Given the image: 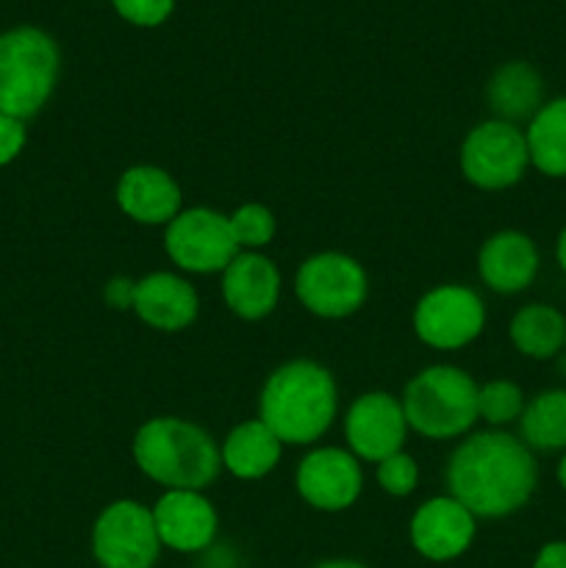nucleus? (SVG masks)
<instances>
[{
  "label": "nucleus",
  "instance_id": "1",
  "mask_svg": "<svg viewBox=\"0 0 566 568\" xmlns=\"http://www.w3.org/2000/svg\"><path fill=\"white\" fill-rule=\"evenodd\" d=\"M447 488L475 519H499L530 499L536 460L508 433H475L449 458Z\"/></svg>",
  "mask_w": 566,
  "mask_h": 568
},
{
  "label": "nucleus",
  "instance_id": "2",
  "mask_svg": "<svg viewBox=\"0 0 566 568\" xmlns=\"http://www.w3.org/2000/svg\"><path fill=\"white\" fill-rule=\"evenodd\" d=\"M259 419L281 444H311L333 425L336 383L314 361H292L270 375L259 399Z\"/></svg>",
  "mask_w": 566,
  "mask_h": 568
},
{
  "label": "nucleus",
  "instance_id": "3",
  "mask_svg": "<svg viewBox=\"0 0 566 568\" xmlns=\"http://www.w3.org/2000/svg\"><path fill=\"white\" fill-rule=\"evenodd\" d=\"M133 458L150 480L170 491H203L222 469L220 449L209 433L172 416L150 419L139 427Z\"/></svg>",
  "mask_w": 566,
  "mask_h": 568
},
{
  "label": "nucleus",
  "instance_id": "4",
  "mask_svg": "<svg viewBox=\"0 0 566 568\" xmlns=\"http://www.w3.org/2000/svg\"><path fill=\"white\" fill-rule=\"evenodd\" d=\"M59 78V48L39 28L0 37V114L28 120L48 103Z\"/></svg>",
  "mask_w": 566,
  "mask_h": 568
},
{
  "label": "nucleus",
  "instance_id": "5",
  "mask_svg": "<svg viewBox=\"0 0 566 568\" xmlns=\"http://www.w3.org/2000/svg\"><path fill=\"white\" fill-rule=\"evenodd\" d=\"M408 427L425 438H455L477 419V386L464 369L431 366L408 383L403 394Z\"/></svg>",
  "mask_w": 566,
  "mask_h": 568
},
{
  "label": "nucleus",
  "instance_id": "6",
  "mask_svg": "<svg viewBox=\"0 0 566 568\" xmlns=\"http://www.w3.org/2000/svg\"><path fill=\"white\" fill-rule=\"evenodd\" d=\"M153 510L133 499L111 503L92 530V552L103 568H150L159 560Z\"/></svg>",
  "mask_w": 566,
  "mask_h": 568
},
{
  "label": "nucleus",
  "instance_id": "7",
  "mask_svg": "<svg viewBox=\"0 0 566 568\" xmlns=\"http://www.w3.org/2000/svg\"><path fill=\"white\" fill-rule=\"evenodd\" d=\"M527 139L516 125L488 120L472 128L461 148V170L466 181L481 189L514 186L527 170Z\"/></svg>",
  "mask_w": 566,
  "mask_h": 568
},
{
  "label": "nucleus",
  "instance_id": "8",
  "mask_svg": "<svg viewBox=\"0 0 566 568\" xmlns=\"http://www.w3.org/2000/svg\"><path fill=\"white\" fill-rule=\"evenodd\" d=\"M164 247L166 255L181 270L198 272V275L225 272V266L239 255L231 222H228V216L216 214L211 209L181 211L166 225Z\"/></svg>",
  "mask_w": 566,
  "mask_h": 568
},
{
  "label": "nucleus",
  "instance_id": "9",
  "mask_svg": "<svg viewBox=\"0 0 566 568\" xmlns=\"http://www.w3.org/2000/svg\"><path fill=\"white\" fill-rule=\"evenodd\" d=\"M294 292L311 314L342 320L364 305L366 272L350 255L320 253L300 266Z\"/></svg>",
  "mask_w": 566,
  "mask_h": 568
},
{
  "label": "nucleus",
  "instance_id": "10",
  "mask_svg": "<svg viewBox=\"0 0 566 568\" xmlns=\"http://www.w3.org/2000/svg\"><path fill=\"white\" fill-rule=\"evenodd\" d=\"M486 325L483 300L472 288L438 286L420 300L414 311V331L427 347L458 349L481 336Z\"/></svg>",
  "mask_w": 566,
  "mask_h": 568
},
{
  "label": "nucleus",
  "instance_id": "11",
  "mask_svg": "<svg viewBox=\"0 0 566 568\" xmlns=\"http://www.w3.org/2000/svg\"><path fill=\"white\" fill-rule=\"evenodd\" d=\"M408 422H405L403 403L386 392L361 394L350 405L344 416V436L355 458L381 464L388 455H397L403 449Z\"/></svg>",
  "mask_w": 566,
  "mask_h": 568
},
{
  "label": "nucleus",
  "instance_id": "12",
  "mask_svg": "<svg viewBox=\"0 0 566 568\" xmlns=\"http://www.w3.org/2000/svg\"><path fill=\"white\" fill-rule=\"evenodd\" d=\"M364 475L353 453L325 447L305 455L297 466V491L311 508L344 510L358 499Z\"/></svg>",
  "mask_w": 566,
  "mask_h": 568
},
{
  "label": "nucleus",
  "instance_id": "13",
  "mask_svg": "<svg viewBox=\"0 0 566 568\" xmlns=\"http://www.w3.org/2000/svg\"><path fill=\"white\" fill-rule=\"evenodd\" d=\"M475 516L453 497L427 499L411 519V544L427 560H453L469 549Z\"/></svg>",
  "mask_w": 566,
  "mask_h": 568
},
{
  "label": "nucleus",
  "instance_id": "14",
  "mask_svg": "<svg viewBox=\"0 0 566 568\" xmlns=\"http://www.w3.org/2000/svg\"><path fill=\"white\" fill-rule=\"evenodd\" d=\"M155 532L175 552H200L216 536V510L200 491H166L153 508Z\"/></svg>",
  "mask_w": 566,
  "mask_h": 568
},
{
  "label": "nucleus",
  "instance_id": "15",
  "mask_svg": "<svg viewBox=\"0 0 566 568\" xmlns=\"http://www.w3.org/2000/svg\"><path fill=\"white\" fill-rule=\"evenodd\" d=\"M228 308L242 320H264L281 297V272L259 253H239L222 272Z\"/></svg>",
  "mask_w": 566,
  "mask_h": 568
},
{
  "label": "nucleus",
  "instance_id": "16",
  "mask_svg": "<svg viewBox=\"0 0 566 568\" xmlns=\"http://www.w3.org/2000/svg\"><path fill=\"white\" fill-rule=\"evenodd\" d=\"M117 203L142 225H170L181 214V189L159 166H131L117 183Z\"/></svg>",
  "mask_w": 566,
  "mask_h": 568
},
{
  "label": "nucleus",
  "instance_id": "17",
  "mask_svg": "<svg viewBox=\"0 0 566 568\" xmlns=\"http://www.w3.org/2000/svg\"><path fill=\"white\" fill-rule=\"evenodd\" d=\"M198 292L172 272H153L137 283L133 311L155 331H183L198 316Z\"/></svg>",
  "mask_w": 566,
  "mask_h": 568
},
{
  "label": "nucleus",
  "instance_id": "18",
  "mask_svg": "<svg viewBox=\"0 0 566 568\" xmlns=\"http://www.w3.org/2000/svg\"><path fill=\"white\" fill-rule=\"evenodd\" d=\"M477 270L488 288L499 294H516L533 283L538 272L536 244L516 231H503L483 244Z\"/></svg>",
  "mask_w": 566,
  "mask_h": 568
},
{
  "label": "nucleus",
  "instance_id": "19",
  "mask_svg": "<svg viewBox=\"0 0 566 568\" xmlns=\"http://www.w3.org/2000/svg\"><path fill=\"white\" fill-rule=\"evenodd\" d=\"M281 438L270 430L261 419L244 422L228 433L225 444L220 449L222 466L233 477L242 480H259L270 475L275 464L281 460Z\"/></svg>",
  "mask_w": 566,
  "mask_h": 568
},
{
  "label": "nucleus",
  "instance_id": "20",
  "mask_svg": "<svg viewBox=\"0 0 566 568\" xmlns=\"http://www.w3.org/2000/svg\"><path fill=\"white\" fill-rule=\"evenodd\" d=\"M542 103V78L525 61L499 67L488 81V105L503 122L533 120Z\"/></svg>",
  "mask_w": 566,
  "mask_h": 568
},
{
  "label": "nucleus",
  "instance_id": "21",
  "mask_svg": "<svg viewBox=\"0 0 566 568\" xmlns=\"http://www.w3.org/2000/svg\"><path fill=\"white\" fill-rule=\"evenodd\" d=\"M527 153L544 175H566V98L542 105L527 128Z\"/></svg>",
  "mask_w": 566,
  "mask_h": 568
},
{
  "label": "nucleus",
  "instance_id": "22",
  "mask_svg": "<svg viewBox=\"0 0 566 568\" xmlns=\"http://www.w3.org/2000/svg\"><path fill=\"white\" fill-rule=\"evenodd\" d=\"M511 338L530 358H553L566 344V320L549 305H527L511 322Z\"/></svg>",
  "mask_w": 566,
  "mask_h": 568
},
{
  "label": "nucleus",
  "instance_id": "23",
  "mask_svg": "<svg viewBox=\"0 0 566 568\" xmlns=\"http://www.w3.org/2000/svg\"><path fill=\"white\" fill-rule=\"evenodd\" d=\"M522 436L536 449L566 447V392H544L522 410Z\"/></svg>",
  "mask_w": 566,
  "mask_h": 568
},
{
  "label": "nucleus",
  "instance_id": "24",
  "mask_svg": "<svg viewBox=\"0 0 566 568\" xmlns=\"http://www.w3.org/2000/svg\"><path fill=\"white\" fill-rule=\"evenodd\" d=\"M522 410H525V397L514 383L492 381L477 388V419H486L488 425H508L519 419Z\"/></svg>",
  "mask_w": 566,
  "mask_h": 568
},
{
  "label": "nucleus",
  "instance_id": "25",
  "mask_svg": "<svg viewBox=\"0 0 566 568\" xmlns=\"http://www.w3.org/2000/svg\"><path fill=\"white\" fill-rule=\"evenodd\" d=\"M228 222H231V233L239 247H266L272 242V236H275V216L270 214V209H264L259 203H247L242 209H236L233 216H228Z\"/></svg>",
  "mask_w": 566,
  "mask_h": 568
},
{
  "label": "nucleus",
  "instance_id": "26",
  "mask_svg": "<svg viewBox=\"0 0 566 568\" xmlns=\"http://www.w3.org/2000/svg\"><path fill=\"white\" fill-rule=\"evenodd\" d=\"M416 480H420V471H416V464L405 453L388 455L386 460L377 464V483L392 497H408L416 488Z\"/></svg>",
  "mask_w": 566,
  "mask_h": 568
},
{
  "label": "nucleus",
  "instance_id": "27",
  "mask_svg": "<svg viewBox=\"0 0 566 568\" xmlns=\"http://www.w3.org/2000/svg\"><path fill=\"white\" fill-rule=\"evenodd\" d=\"M111 3L133 26L155 28L172 14L175 0H111Z\"/></svg>",
  "mask_w": 566,
  "mask_h": 568
},
{
  "label": "nucleus",
  "instance_id": "28",
  "mask_svg": "<svg viewBox=\"0 0 566 568\" xmlns=\"http://www.w3.org/2000/svg\"><path fill=\"white\" fill-rule=\"evenodd\" d=\"M26 148V125L9 114H0V166L14 161Z\"/></svg>",
  "mask_w": 566,
  "mask_h": 568
},
{
  "label": "nucleus",
  "instance_id": "29",
  "mask_svg": "<svg viewBox=\"0 0 566 568\" xmlns=\"http://www.w3.org/2000/svg\"><path fill=\"white\" fill-rule=\"evenodd\" d=\"M133 294H137V283L131 277H114V281L105 286V303L117 311L133 308Z\"/></svg>",
  "mask_w": 566,
  "mask_h": 568
},
{
  "label": "nucleus",
  "instance_id": "30",
  "mask_svg": "<svg viewBox=\"0 0 566 568\" xmlns=\"http://www.w3.org/2000/svg\"><path fill=\"white\" fill-rule=\"evenodd\" d=\"M533 568H566V544L564 541L547 544V547L538 552Z\"/></svg>",
  "mask_w": 566,
  "mask_h": 568
},
{
  "label": "nucleus",
  "instance_id": "31",
  "mask_svg": "<svg viewBox=\"0 0 566 568\" xmlns=\"http://www.w3.org/2000/svg\"><path fill=\"white\" fill-rule=\"evenodd\" d=\"M316 568H364V566L353 564V560H327V564H320Z\"/></svg>",
  "mask_w": 566,
  "mask_h": 568
},
{
  "label": "nucleus",
  "instance_id": "32",
  "mask_svg": "<svg viewBox=\"0 0 566 568\" xmlns=\"http://www.w3.org/2000/svg\"><path fill=\"white\" fill-rule=\"evenodd\" d=\"M558 264L564 266V272H566V227L558 239Z\"/></svg>",
  "mask_w": 566,
  "mask_h": 568
},
{
  "label": "nucleus",
  "instance_id": "33",
  "mask_svg": "<svg viewBox=\"0 0 566 568\" xmlns=\"http://www.w3.org/2000/svg\"><path fill=\"white\" fill-rule=\"evenodd\" d=\"M558 480H560V486L566 488V455H564V460H560V466H558Z\"/></svg>",
  "mask_w": 566,
  "mask_h": 568
}]
</instances>
